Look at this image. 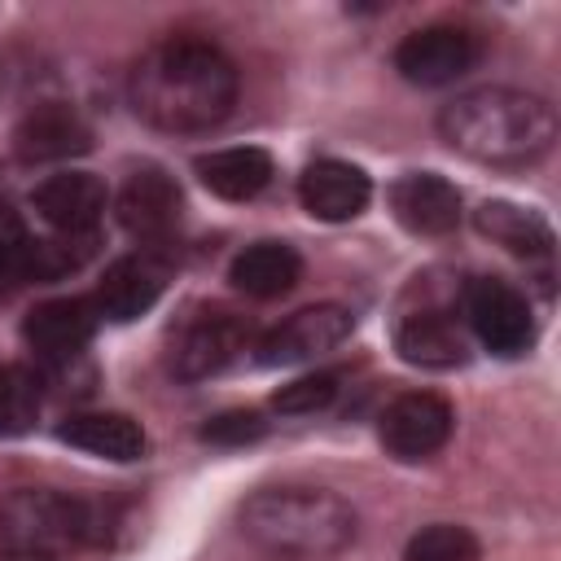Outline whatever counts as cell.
<instances>
[{
	"label": "cell",
	"mask_w": 561,
	"mask_h": 561,
	"mask_svg": "<svg viewBox=\"0 0 561 561\" xmlns=\"http://www.w3.org/2000/svg\"><path fill=\"white\" fill-rule=\"evenodd\" d=\"M127 92L162 131H210L232 114L237 70L210 39H162L131 66Z\"/></svg>",
	"instance_id": "6da1fadb"
},
{
	"label": "cell",
	"mask_w": 561,
	"mask_h": 561,
	"mask_svg": "<svg viewBox=\"0 0 561 561\" xmlns=\"http://www.w3.org/2000/svg\"><path fill=\"white\" fill-rule=\"evenodd\" d=\"M443 140L486 167H522L548 153L557 136L552 105L517 88H473L456 96L438 118Z\"/></svg>",
	"instance_id": "7a4b0ae2"
},
{
	"label": "cell",
	"mask_w": 561,
	"mask_h": 561,
	"mask_svg": "<svg viewBox=\"0 0 561 561\" xmlns=\"http://www.w3.org/2000/svg\"><path fill=\"white\" fill-rule=\"evenodd\" d=\"M241 535L280 561H324L355 535V513L333 491L267 486L241 504Z\"/></svg>",
	"instance_id": "3957f363"
},
{
	"label": "cell",
	"mask_w": 561,
	"mask_h": 561,
	"mask_svg": "<svg viewBox=\"0 0 561 561\" xmlns=\"http://www.w3.org/2000/svg\"><path fill=\"white\" fill-rule=\"evenodd\" d=\"M92 539H101V517L79 495L13 491L0 500V548L61 557L66 548H79Z\"/></svg>",
	"instance_id": "277c9868"
},
{
	"label": "cell",
	"mask_w": 561,
	"mask_h": 561,
	"mask_svg": "<svg viewBox=\"0 0 561 561\" xmlns=\"http://www.w3.org/2000/svg\"><path fill=\"white\" fill-rule=\"evenodd\" d=\"M482 57V44L465 26H421L394 48V70L416 88H443L469 75Z\"/></svg>",
	"instance_id": "5b68a950"
},
{
	"label": "cell",
	"mask_w": 561,
	"mask_h": 561,
	"mask_svg": "<svg viewBox=\"0 0 561 561\" xmlns=\"http://www.w3.org/2000/svg\"><path fill=\"white\" fill-rule=\"evenodd\" d=\"M465 324L491 355H517L535 337L526 298L508 280H495V276L469 280V289H465Z\"/></svg>",
	"instance_id": "8992f818"
},
{
	"label": "cell",
	"mask_w": 561,
	"mask_h": 561,
	"mask_svg": "<svg viewBox=\"0 0 561 561\" xmlns=\"http://www.w3.org/2000/svg\"><path fill=\"white\" fill-rule=\"evenodd\" d=\"M451 425H456V412L443 394L412 390L381 412V443L399 460H425L451 438Z\"/></svg>",
	"instance_id": "52a82bcc"
},
{
	"label": "cell",
	"mask_w": 561,
	"mask_h": 561,
	"mask_svg": "<svg viewBox=\"0 0 561 561\" xmlns=\"http://www.w3.org/2000/svg\"><path fill=\"white\" fill-rule=\"evenodd\" d=\"M351 333V311L342 307H307V311H294L289 320H280L272 333L259 337V364L276 368V364H298V359H311L320 351H333L337 342H346Z\"/></svg>",
	"instance_id": "ba28073f"
},
{
	"label": "cell",
	"mask_w": 561,
	"mask_h": 561,
	"mask_svg": "<svg viewBox=\"0 0 561 561\" xmlns=\"http://www.w3.org/2000/svg\"><path fill=\"white\" fill-rule=\"evenodd\" d=\"M92 145L88 118L66 101H44L31 114H22L13 131V153L22 162H61Z\"/></svg>",
	"instance_id": "9c48e42d"
},
{
	"label": "cell",
	"mask_w": 561,
	"mask_h": 561,
	"mask_svg": "<svg viewBox=\"0 0 561 561\" xmlns=\"http://www.w3.org/2000/svg\"><path fill=\"white\" fill-rule=\"evenodd\" d=\"M31 202H35V215L57 237H92L105 210V184L88 171H61V175H48Z\"/></svg>",
	"instance_id": "30bf717a"
},
{
	"label": "cell",
	"mask_w": 561,
	"mask_h": 561,
	"mask_svg": "<svg viewBox=\"0 0 561 561\" xmlns=\"http://www.w3.org/2000/svg\"><path fill=\"white\" fill-rule=\"evenodd\" d=\"M96 302L88 298H53V302H39L31 316H26V346L39 355V359H75L92 333H96Z\"/></svg>",
	"instance_id": "8fae6325"
},
{
	"label": "cell",
	"mask_w": 561,
	"mask_h": 561,
	"mask_svg": "<svg viewBox=\"0 0 561 561\" xmlns=\"http://www.w3.org/2000/svg\"><path fill=\"white\" fill-rule=\"evenodd\" d=\"M298 197L307 206V215L324 219V224H342V219H355L368 197H373V184L359 167L351 162H337V158H320L302 171L298 180Z\"/></svg>",
	"instance_id": "7c38bea8"
},
{
	"label": "cell",
	"mask_w": 561,
	"mask_h": 561,
	"mask_svg": "<svg viewBox=\"0 0 561 561\" xmlns=\"http://www.w3.org/2000/svg\"><path fill=\"white\" fill-rule=\"evenodd\" d=\"M118 219L140 241H162L180 224V188L167 171L145 167L136 171L118 193Z\"/></svg>",
	"instance_id": "4fadbf2b"
},
{
	"label": "cell",
	"mask_w": 561,
	"mask_h": 561,
	"mask_svg": "<svg viewBox=\"0 0 561 561\" xmlns=\"http://www.w3.org/2000/svg\"><path fill=\"white\" fill-rule=\"evenodd\" d=\"M390 210L394 219L416 232V237H443L460 224V193L443 175L412 171L390 188Z\"/></svg>",
	"instance_id": "5bb4252c"
},
{
	"label": "cell",
	"mask_w": 561,
	"mask_h": 561,
	"mask_svg": "<svg viewBox=\"0 0 561 561\" xmlns=\"http://www.w3.org/2000/svg\"><path fill=\"white\" fill-rule=\"evenodd\" d=\"M394 346L408 364H421V368H451V364H465L469 355V333L456 324L451 311L443 307H421V311H408L394 329Z\"/></svg>",
	"instance_id": "9a60e30c"
},
{
	"label": "cell",
	"mask_w": 561,
	"mask_h": 561,
	"mask_svg": "<svg viewBox=\"0 0 561 561\" xmlns=\"http://www.w3.org/2000/svg\"><path fill=\"white\" fill-rule=\"evenodd\" d=\"M162 267L145 254H131V259H114L101 276V289H96V311L110 316V320H136L145 316L158 294H162Z\"/></svg>",
	"instance_id": "2e32d148"
},
{
	"label": "cell",
	"mask_w": 561,
	"mask_h": 561,
	"mask_svg": "<svg viewBox=\"0 0 561 561\" xmlns=\"http://www.w3.org/2000/svg\"><path fill=\"white\" fill-rule=\"evenodd\" d=\"M228 276H232V285H237L241 294H250V298H280V294H289V289L298 285L302 259H298V250L285 245V241H254V245H245V250L232 259Z\"/></svg>",
	"instance_id": "e0dca14e"
},
{
	"label": "cell",
	"mask_w": 561,
	"mask_h": 561,
	"mask_svg": "<svg viewBox=\"0 0 561 561\" xmlns=\"http://www.w3.org/2000/svg\"><path fill=\"white\" fill-rule=\"evenodd\" d=\"M237 351H245V324L237 320V316H206V320H197L188 333H184V342L175 346V373L184 377V381H193V377H210V373H219Z\"/></svg>",
	"instance_id": "ac0fdd59"
},
{
	"label": "cell",
	"mask_w": 561,
	"mask_h": 561,
	"mask_svg": "<svg viewBox=\"0 0 561 561\" xmlns=\"http://www.w3.org/2000/svg\"><path fill=\"white\" fill-rule=\"evenodd\" d=\"M57 438L101 460H136L145 451V430L123 412H79L57 430Z\"/></svg>",
	"instance_id": "d6986e66"
},
{
	"label": "cell",
	"mask_w": 561,
	"mask_h": 561,
	"mask_svg": "<svg viewBox=\"0 0 561 561\" xmlns=\"http://www.w3.org/2000/svg\"><path fill=\"white\" fill-rule=\"evenodd\" d=\"M197 175L210 193H219L228 202H250L272 184V158L254 145H237V149H219V153L202 158Z\"/></svg>",
	"instance_id": "ffe728a7"
},
{
	"label": "cell",
	"mask_w": 561,
	"mask_h": 561,
	"mask_svg": "<svg viewBox=\"0 0 561 561\" xmlns=\"http://www.w3.org/2000/svg\"><path fill=\"white\" fill-rule=\"evenodd\" d=\"M478 228L513 254H548L552 250V228L535 210H522L513 202H486L478 210Z\"/></svg>",
	"instance_id": "44dd1931"
},
{
	"label": "cell",
	"mask_w": 561,
	"mask_h": 561,
	"mask_svg": "<svg viewBox=\"0 0 561 561\" xmlns=\"http://www.w3.org/2000/svg\"><path fill=\"white\" fill-rule=\"evenodd\" d=\"M39 416V377L22 364L0 368V438L26 434Z\"/></svg>",
	"instance_id": "7402d4cb"
},
{
	"label": "cell",
	"mask_w": 561,
	"mask_h": 561,
	"mask_svg": "<svg viewBox=\"0 0 561 561\" xmlns=\"http://www.w3.org/2000/svg\"><path fill=\"white\" fill-rule=\"evenodd\" d=\"M403 561H478V539L465 526L434 522L408 539Z\"/></svg>",
	"instance_id": "603a6c76"
},
{
	"label": "cell",
	"mask_w": 561,
	"mask_h": 561,
	"mask_svg": "<svg viewBox=\"0 0 561 561\" xmlns=\"http://www.w3.org/2000/svg\"><path fill=\"white\" fill-rule=\"evenodd\" d=\"M31 245L35 237L26 232L22 215L9 202H0V285L31 280Z\"/></svg>",
	"instance_id": "cb8c5ba5"
},
{
	"label": "cell",
	"mask_w": 561,
	"mask_h": 561,
	"mask_svg": "<svg viewBox=\"0 0 561 561\" xmlns=\"http://www.w3.org/2000/svg\"><path fill=\"white\" fill-rule=\"evenodd\" d=\"M333 394H337V373H307V377L280 386V390L272 394V408H276V412H289V416H302V412L329 408Z\"/></svg>",
	"instance_id": "d4e9b609"
},
{
	"label": "cell",
	"mask_w": 561,
	"mask_h": 561,
	"mask_svg": "<svg viewBox=\"0 0 561 561\" xmlns=\"http://www.w3.org/2000/svg\"><path fill=\"white\" fill-rule=\"evenodd\" d=\"M263 430H267V421L259 412H219L215 421H206L202 438L219 443V447H241V443H254Z\"/></svg>",
	"instance_id": "484cf974"
},
{
	"label": "cell",
	"mask_w": 561,
	"mask_h": 561,
	"mask_svg": "<svg viewBox=\"0 0 561 561\" xmlns=\"http://www.w3.org/2000/svg\"><path fill=\"white\" fill-rule=\"evenodd\" d=\"M0 561H57V557H44V552H26V548H0Z\"/></svg>",
	"instance_id": "4316f807"
}]
</instances>
